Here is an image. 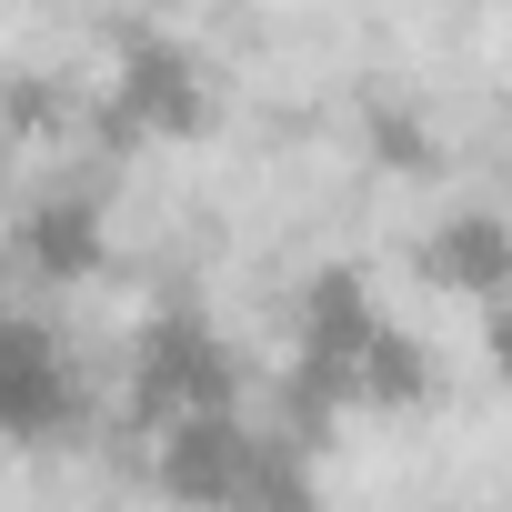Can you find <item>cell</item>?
I'll return each instance as SVG.
<instances>
[{"label": "cell", "mask_w": 512, "mask_h": 512, "mask_svg": "<svg viewBox=\"0 0 512 512\" xmlns=\"http://www.w3.org/2000/svg\"><path fill=\"white\" fill-rule=\"evenodd\" d=\"M121 392H131L141 422H171V412H231V402H241V352L221 342V322H211L201 302H161V312L131 332Z\"/></svg>", "instance_id": "6da1fadb"}, {"label": "cell", "mask_w": 512, "mask_h": 512, "mask_svg": "<svg viewBox=\"0 0 512 512\" xmlns=\"http://www.w3.org/2000/svg\"><path fill=\"white\" fill-rule=\"evenodd\" d=\"M81 402H91V382H81L71 342L41 312L0 302V442H21V452L71 442L81 432Z\"/></svg>", "instance_id": "7a4b0ae2"}, {"label": "cell", "mask_w": 512, "mask_h": 512, "mask_svg": "<svg viewBox=\"0 0 512 512\" xmlns=\"http://www.w3.org/2000/svg\"><path fill=\"white\" fill-rule=\"evenodd\" d=\"M262 442L272 432H251L241 402L231 412H171V422H151V492L171 512H231L251 462H262Z\"/></svg>", "instance_id": "3957f363"}, {"label": "cell", "mask_w": 512, "mask_h": 512, "mask_svg": "<svg viewBox=\"0 0 512 512\" xmlns=\"http://www.w3.org/2000/svg\"><path fill=\"white\" fill-rule=\"evenodd\" d=\"M201 121H211V71H201V51H181V41H121L101 131H111V141H191Z\"/></svg>", "instance_id": "277c9868"}, {"label": "cell", "mask_w": 512, "mask_h": 512, "mask_svg": "<svg viewBox=\"0 0 512 512\" xmlns=\"http://www.w3.org/2000/svg\"><path fill=\"white\" fill-rule=\"evenodd\" d=\"M101 262H111V221H101L91 191H41V201L11 211V272L21 282L81 292V282H101Z\"/></svg>", "instance_id": "5b68a950"}, {"label": "cell", "mask_w": 512, "mask_h": 512, "mask_svg": "<svg viewBox=\"0 0 512 512\" xmlns=\"http://www.w3.org/2000/svg\"><path fill=\"white\" fill-rule=\"evenodd\" d=\"M422 282L452 292V302H492V292H512V221H502L492 201H452V211H432V231H422Z\"/></svg>", "instance_id": "8992f818"}, {"label": "cell", "mask_w": 512, "mask_h": 512, "mask_svg": "<svg viewBox=\"0 0 512 512\" xmlns=\"http://www.w3.org/2000/svg\"><path fill=\"white\" fill-rule=\"evenodd\" d=\"M231 512H332V502H322V482H312V462L292 442H262V462H251V482H241Z\"/></svg>", "instance_id": "52a82bcc"}, {"label": "cell", "mask_w": 512, "mask_h": 512, "mask_svg": "<svg viewBox=\"0 0 512 512\" xmlns=\"http://www.w3.org/2000/svg\"><path fill=\"white\" fill-rule=\"evenodd\" d=\"M372 151H382L392 171H442V151H432V121H422V111H372Z\"/></svg>", "instance_id": "ba28073f"}]
</instances>
